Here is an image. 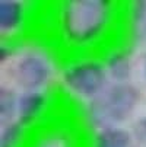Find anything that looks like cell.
<instances>
[{
  "instance_id": "obj_1",
  "label": "cell",
  "mask_w": 146,
  "mask_h": 147,
  "mask_svg": "<svg viewBox=\"0 0 146 147\" xmlns=\"http://www.w3.org/2000/svg\"><path fill=\"white\" fill-rule=\"evenodd\" d=\"M118 5L110 0H67L57 3L53 18L57 47L73 55L96 54L108 45L118 25Z\"/></svg>"
},
{
  "instance_id": "obj_6",
  "label": "cell",
  "mask_w": 146,
  "mask_h": 147,
  "mask_svg": "<svg viewBox=\"0 0 146 147\" xmlns=\"http://www.w3.org/2000/svg\"><path fill=\"white\" fill-rule=\"evenodd\" d=\"M50 107V90H20L18 98L16 121H19L28 131H32L47 121Z\"/></svg>"
},
{
  "instance_id": "obj_4",
  "label": "cell",
  "mask_w": 146,
  "mask_h": 147,
  "mask_svg": "<svg viewBox=\"0 0 146 147\" xmlns=\"http://www.w3.org/2000/svg\"><path fill=\"white\" fill-rule=\"evenodd\" d=\"M57 76V64L43 47L16 53L10 63L12 83L20 90H48Z\"/></svg>"
},
{
  "instance_id": "obj_5",
  "label": "cell",
  "mask_w": 146,
  "mask_h": 147,
  "mask_svg": "<svg viewBox=\"0 0 146 147\" xmlns=\"http://www.w3.org/2000/svg\"><path fill=\"white\" fill-rule=\"evenodd\" d=\"M79 140L73 124L51 119L29 133L25 147H79Z\"/></svg>"
},
{
  "instance_id": "obj_9",
  "label": "cell",
  "mask_w": 146,
  "mask_h": 147,
  "mask_svg": "<svg viewBox=\"0 0 146 147\" xmlns=\"http://www.w3.org/2000/svg\"><path fill=\"white\" fill-rule=\"evenodd\" d=\"M134 141L127 128L108 127L95 131L91 147H133Z\"/></svg>"
},
{
  "instance_id": "obj_10",
  "label": "cell",
  "mask_w": 146,
  "mask_h": 147,
  "mask_svg": "<svg viewBox=\"0 0 146 147\" xmlns=\"http://www.w3.org/2000/svg\"><path fill=\"white\" fill-rule=\"evenodd\" d=\"M29 133L16 119L0 124V147H25Z\"/></svg>"
},
{
  "instance_id": "obj_11",
  "label": "cell",
  "mask_w": 146,
  "mask_h": 147,
  "mask_svg": "<svg viewBox=\"0 0 146 147\" xmlns=\"http://www.w3.org/2000/svg\"><path fill=\"white\" fill-rule=\"evenodd\" d=\"M19 93L15 88L2 85L0 86V124H6L16 119Z\"/></svg>"
},
{
  "instance_id": "obj_2",
  "label": "cell",
  "mask_w": 146,
  "mask_h": 147,
  "mask_svg": "<svg viewBox=\"0 0 146 147\" xmlns=\"http://www.w3.org/2000/svg\"><path fill=\"white\" fill-rule=\"evenodd\" d=\"M142 93L132 82H111L101 95L86 102L83 121L94 131L121 127L136 112Z\"/></svg>"
},
{
  "instance_id": "obj_3",
  "label": "cell",
  "mask_w": 146,
  "mask_h": 147,
  "mask_svg": "<svg viewBox=\"0 0 146 147\" xmlns=\"http://www.w3.org/2000/svg\"><path fill=\"white\" fill-rule=\"evenodd\" d=\"M58 80L70 96L91 102L111 83L102 57L98 54L73 55L58 70Z\"/></svg>"
},
{
  "instance_id": "obj_7",
  "label": "cell",
  "mask_w": 146,
  "mask_h": 147,
  "mask_svg": "<svg viewBox=\"0 0 146 147\" xmlns=\"http://www.w3.org/2000/svg\"><path fill=\"white\" fill-rule=\"evenodd\" d=\"M29 5L22 0H0V35L2 41L13 42L24 32L29 20Z\"/></svg>"
},
{
  "instance_id": "obj_13",
  "label": "cell",
  "mask_w": 146,
  "mask_h": 147,
  "mask_svg": "<svg viewBox=\"0 0 146 147\" xmlns=\"http://www.w3.org/2000/svg\"><path fill=\"white\" fill-rule=\"evenodd\" d=\"M129 131H130L134 143L146 146V115L137 118L132 124V127L129 128Z\"/></svg>"
},
{
  "instance_id": "obj_12",
  "label": "cell",
  "mask_w": 146,
  "mask_h": 147,
  "mask_svg": "<svg viewBox=\"0 0 146 147\" xmlns=\"http://www.w3.org/2000/svg\"><path fill=\"white\" fill-rule=\"evenodd\" d=\"M129 9L132 28L137 29V32H142L143 35V32L146 31V2H134Z\"/></svg>"
},
{
  "instance_id": "obj_14",
  "label": "cell",
  "mask_w": 146,
  "mask_h": 147,
  "mask_svg": "<svg viewBox=\"0 0 146 147\" xmlns=\"http://www.w3.org/2000/svg\"><path fill=\"white\" fill-rule=\"evenodd\" d=\"M143 74H145V79H146V54H145V60H143Z\"/></svg>"
},
{
  "instance_id": "obj_8",
  "label": "cell",
  "mask_w": 146,
  "mask_h": 147,
  "mask_svg": "<svg viewBox=\"0 0 146 147\" xmlns=\"http://www.w3.org/2000/svg\"><path fill=\"white\" fill-rule=\"evenodd\" d=\"M102 60L111 82H130L134 71V64L129 47L111 45L104 53Z\"/></svg>"
}]
</instances>
